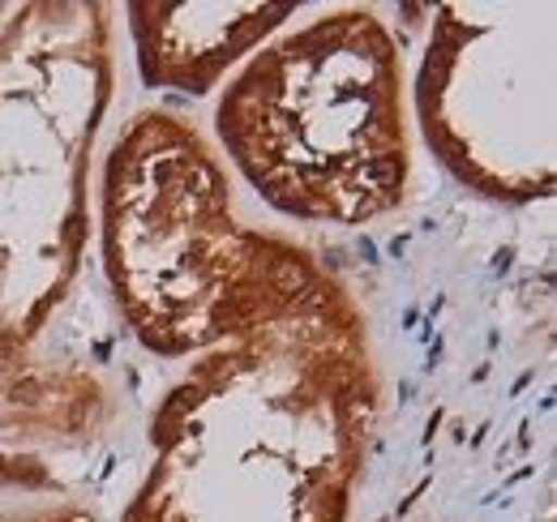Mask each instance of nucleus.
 I'll list each match as a JSON object with an SVG mask.
<instances>
[{
	"label": "nucleus",
	"mask_w": 557,
	"mask_h": 522,
	"mask_svg": "<svg viewBox=\"0 0 557 522\" xmlns=\"http://www.w3.org/2000/svg\"><path fill=\"white\" fill-rule=\"evenodd\" d=\"M296 9L262 0H129L125 26L141 86L202 99L271 44Z\"/></svg>",
	"instance_id": "423d86ee"
},
{
	"label": "nucleus",
	"mask_w": 557,
	"mask_h": 522,
	"mask_svg": "<svg viewBox=\"0 0 557 522\" xmlns=\"http://www.w3.org/2000/svg\"><path fill=\"white\" fill-rule=\"evenodd\" d=\"M214 137L292 223L364 227L395 214L412 189V137L391 26L339 4L278 30L219 90Z\"/></svg>",
	"instance_id": "20e7f679"
},
{
	"label": "nucleus",
	"mask_w": 557,
	"mask_h": 522,
	"mask_svg": "<svg viewBox=\"0 0 557 522\" xmlns=\"http://www.w3.org/2000/svg\"><path fill=\"white\" fill-rule=\"evenodd\" d=\"M4 13H9V4H0V22H4Z\"/></svg>",
	"instance_id": "6e6552de"
},
{
	"label": "nucleus",
	"mask_w": 557,
	"mask_h": 522,
	"mask_svg": "<svg viewBox=\"0 0 557 522\" xmlns=\"http://www.w3.org/2000/svg\"><path fill=\"white\" fill-rule=\"evenodd\" d=\"M99 258L129 338L159 360L271 326L331 278L313 249L240 223L214 146L163 108L134 112L103 154Z\"/></svg>",
	"instance_id": "7ed1b4c3"
},
{
	"label": "nucleus",
	"mask_w": 557,
	"mask_h": 522,
	"mask_svg": "<svg viewBox=\"0 0 557 522\" xmlns=\"http://www.w3.org/2000/svg\"><path fill=\"white\" fill-rule=\"evenodd\" d=\"M554 4H437L417 69L429 154L502 206L549 201L557 181Z\"/></svg>",
	"instance_id": "39448f33"
},
{
	"label": "nucleus",
	"mask_w": 557,
	"mask_h": 522,
	"mask_svg": "<svg viewBox=\"0 0 557 522\" xmlns=\"http://www.w3.org/2000/svg\"><path fill=\"white\" fill-rule=\"evenodd\" d=\"M377 411L369 318L331 274L154 402L150 467L116 522H348Z\"/></svg>",
	"instance_id": "f257e3e1"
},
{
	"label": "nucleus",
	"mask_w": 557,
	"mask_h": 522,
	"mask_svg": "<svg viewBox=\"0 0 557 522\" xmlns=\"http://www.w3.org/2000/svg\"><path fill=\"white\" fill-rule=\"evenodd\" d=\"M112 30L99 0H26L0 22V442L17 450H77L112 424L103 377L48 351L90 245Z\"/></svg>",
	"instance_id": "f03ea898"
},
{
	"label": "nucleus",
	"mask_w": 557,
	"mask_h": 522,
	"mask_svg": "<svg viewBox=\"0 0 557 522\" xmlns=\"http://www.w3.org/2000/svg\"><path fill=\"white\" fill-rule=\"evenodd\" d=\"M0 522H99V510L44 455L0 446Z\"/></svg>",
	"instance_id": "0eeeda50"
}]
</instances>
